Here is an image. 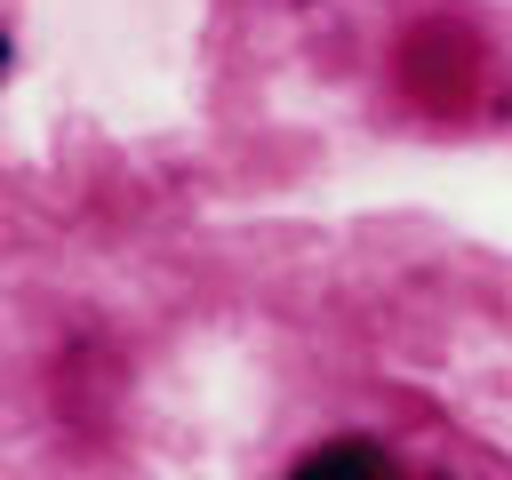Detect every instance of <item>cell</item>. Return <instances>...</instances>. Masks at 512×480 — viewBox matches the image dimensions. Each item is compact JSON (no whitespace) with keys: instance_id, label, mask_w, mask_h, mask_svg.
I'll use <instances>...</instances> for the list:
<instances>
[{"instance_id":"obj_1","label":"cell","mask_w":512,"mask_h":480,"mask_svg":"<svg viewBox=\"0 0 512 480\" xmlns=\"http://www.w3.org/2000/svg\"><path fill=\"white\" fill-rule=\"evenodd\" d=\"M400 456L384 448V440H320V448H304L288 472L296 480H312V472H392Z\"/></svg>"},{"instance_id":"obj_2","label":"cell","mask_w":512,"mask_h":480,"mask_svg":"<svg viewBox=\"0 0 512 480\" xmlns=\"http://www.w3.org/2000/svg\"><path fill=\"white\" fill-rule=\"evenodd\" d=\"M0 72H8V32H0Z\"/></svg>"}]
</instances>
